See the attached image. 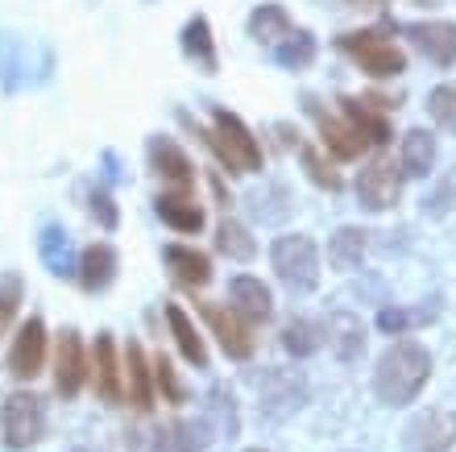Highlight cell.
I'll use <instances>...</instances> for the list:
<instances>
[{"label":"cell","mask_w":456,"mask_h":452,"mask_svg":"<svg viewBox=\"0 0 456 452\" xmlns=\"http://www.w3.org/2000/svg\"><path fill=\"white\" fill-rule=\"evenodd\" d=\"M432 378V353L419 341H395L378 357L373 369V390L386 407H407L419 399V390Z\"/></svg>","instance_id":"6da1fadb"},{"label":"cell","mask_w":456,"mask_h":452,"mask_svg":"<svg viewBox=\"0 0 456 452\" xmlns=\"http://www.w3.org/2000/svg\"><path fill=\"white\" fill-rule=\"evenodd\" d=\"M208 142H212V150H216L220 162H224L232 175H253V170H262V145L253 142V133L240 125V117L224 112V108L212 112V133H208Z\"/></svg>","instance_id":"7a4b0ae2"},{"label":"cell","mask_w":456,"mask_h":452,"mask_svg":"<svg viewBox=\"0 0 456 452\" xmlns=\"http://www.w3.org/2000/svg\"><path fill=\"white\" fill-rule=\"evenodd\" d=\"M270 262H274V274L290 291H312V286L320 283V250H315V241L303 237V233L278 237L274 250H270Z\"/></svg>","instance_id":"3957f363"},{"label":"cell","mask_w":456,"mask_h":452,"mask_svg":"<svg viewBox=\"0 0 456 452\" xmlns=\"http://www.w3.org/2000/svg\"><path fill=\"white\" fill-rule=\"evenodd\" d=\"M340 50L353 54L365 75L373 79H395V75L407 71V54L395 46V42H386L382 29H361V34H345L340 37Z\"/></svg>","instance_id":"277c9868"},{"label":"cell","mask_w":456,"mask_h":452,"mask_svg":"<svg viewBox=\"0 0 456 452\" xmlns=\"http://www.w3.org/2000/svg\"><path fill=\"white\" fill-rule=\"evenodd\" d=\"M0 428H4V444L9 448H34L46 436V407L37 394H9L4 411H0Z\"/></svg>","instance_id":"5b68a950"},{"label":"cell","mask_w":456,"mask_h":452,"mask_svg":"<svg viewBox=\"0 0 456 452\" xmlns=\"http://www.w3.org/2000/svg\"><path fill=\"white\" fill-rule=\"evenodd\" d=\"M398 195H403V170L395 167V158H370L357 175V200L361 208H370V212H386V208H395Z\"/></svg>","instance_id":"8992f818"},{"label":"cell","mask_w":456,"mask_h":452,"mask_svg":"<svg viewBox=\"0 0 456 452\" xmlns=\"http://www.w3.org/2000/svg\"><path fill=\"white\" fill-rule=\"evenodd\" d=\"M456 444V415L452 411H419L407 423V448L411 452H452Z\"/></svg>","instance_id":"52a82bcc"},{"label":"cell","mask_w":456,"mask_h":452,"mask_svg":"<svg viewBox=\"0 0 456 452\" xmlns=\"http://www.w3.org/2000/svg\"><path fill=\"white\" fill-rule=\"evenodd\" d=\"M257 390H262V411L265 415H290V411H299L303 399H307V382L299 374H290V369H270L262 382H257Z\"/></svg>","instance_id":"ba28073f"},{"label":"cell","mask_w":456,"mask_h":452,"mask_svg":"<svg viewBox=\"0 0 456 452\" xmlns=\"http://www.w3.org/2000/svg\"><path fill=\"white\" fill-rule=\"evenodd\" d=\"M200 311H204L208 328L216 333L220 349H224L228 357H237V361L253 357V333H249V324L240 320L237 311H232V308H220V303H200Z\"/></svg>","instance_id":"9c48e42d"},{"label":"cell","mask_w":456,"mask_h":452,"mask_svg":"<svg viewBox=\"0 0 456 452\" xmlns=\"http://www.w3.org/2000/svg\"><path fill=\"white\" fill-rule=\"evenodd\" d=\"M87 382V357H84V341L75 328L59 336V349H54V386H59L62 399H75Z\"/></svg>","instance_id":"30bf717a"},{"label":"cell","mask_w":456,"mask_h":452,"mask_svg":"<svg viewBox=\"0 0 456 452\" xmlns=\"http://www.w3.org/2000/svg\"><path fill=\"white\" fill-rule=\"evenodd\" d=\"M403 34L411 37V46L419 54H428L440 67L456 62V21H411L403 25Z\"/></svg>","instance_id":"8fae6325"},{"label":"cell","mask_w":456,"mask_h":452,"mask_svg":"<svg viewBox=\"0 0 456 452\" xmlns=\"http://www.w3.org/2000/svg\"><path fill=\"white\" fill-rule=\"evenodd\" d=\"M228 308L237 311L245 324H265L274 316V299L265 291L262 278H253V274H237L232 283H228Z\"/></svg>","instance_id":"7c38bea8"},{"label":"cell","mask_w":456,"mask_h":452,"mask_svg":"<svg viewBox=\"0 0 456 452\" xmlns=\"http://www.w3.org/2000/svg\"><path fill=\"white\" fill-rule=\"evenodd\" d=\"M92 382H96V394L104 403H120L125 399V369L117 361V345H112L109 333L96 336V353H92V366H87Z\"/></svg>","instance_id":"4fadbf2b"},{"label":"cell","mask_w":456,"mask_h":452,"mask_svg":"<svg viewBox=\"0 0 456 452\" xmlns=\"http://www.w3.org/2000/svg\"><path fill=\"white\" fill-rule=\"evenodd\" d=\"M42 361H46V324L29 320V324H21V333H17V341L9 349L12 378H34L37 369H42Z\"/></svg>","instance_id":"5bb4252c"},{"label":"cell","mask_w":456,"mask_h":452,"mask_svg":"<svg viewBox=\"0 0 456 452\" xmlns=\"http://www.w3.org/2000/svg\"><path fill=\"white\" fill-rule=\"evenodd\" d=\"M150 167L162 175V179L170 183V187H179V191H191L195 183V167H191V158L183 154L179 145L170 142V137H154L150 142Z\"/></svg>","instance_id":"9a60e30c"},{"label":"cell","mask_w":456,"mask_h":452,"mask_svg":"<svg viewBox=\"0 0 456 452\" xmlns=\"http://www.w3.org/2000/svg\"><path fill=\"white\" fill-rule=\"evenodd\" d=\"M125 390H129V403L137 407V411H150V407H154V374H150V361H145L137 341L125 349Z\"/></svg>","instance_id":"2e32d148"},{"label":"cell","mask_w":456,"mask_h":452,"mask_svg":"<svg viewBox=\"0 0 456 452\" xmlns=\"http://www.w3.org/2000/svg\"><path fill=\"white\" fill-rule=\"evenodd\" d=\"M324 341L337 349L340 361H357L361 353H365V328H361V320H357V316H348V311H337V316H328Z\"/></svg>","instance_id":"e0dca14e"},{"label":"cell","mask_w":456,"mask_h":452,"mask_svg":"<svg viewBox=\"0 0 456 452\" xmlns=\"http://www.w3.org/2000/svg\"><path fill=\"white\" fill-rule=\"evenodd\" d=\"M312 104V117L320 120V137H324V150H332L337 158H357L361 150H365V142H361V133L348 125V120H337V117H328L324 108H315V100H307Z\"/></svg>","instance_id":"ac0fdd59"},{"label":"cell","mask_w":456,"mask_h":452,"mask_svg":"<svg viewBox=\"0 0 456 452\" xmlns=\"http://www.w3.org/2000/svg\"><path fill=\"white\" fill-rule=\"evenodd\" d=\"M162 452H204L212 444V423L208 419H179L158 436Z\"/></svg>","instance_id":"d6986e66"},{"label":"cell","mask_w":456,"mask_h":452,"mask_svg":"<svg viewBox=\"0 0 456 452\" xmlns=\"http://www.w3.org/2000/svg\"><path fill=\"white\" fill-rule=\"evenodd\" d=\"M112 274H117V253H112V245L96 241V245H87V250L79 253V283H84L87 291H104V286L112 283Z\"/></svg>","instance_id":"ffe728a7"},{"label":"cell","mask_w":456,"mask_h":452,"mask_svg":"<svg viewBox=\"0 0 456 452\" xmlns=\"http://www.w3.org/2000/svg\"><path fill=\"white\" fill-rule=\"evenodd\" d=\"M365 245H370V233H365V228H340L337 237L328 241V262H332V270L353 274L361 266V258H365Z\"/></svg>","instance_id":"44dd1931"},{"label":"cell","mask_w":456,"mask_h":452,"mask_svg":"<svg viewBox=\"0 0 456 452\" xmlns=\"http://www.w3.org/2000/svg\"><path fill=\"white\" fill-rule=\"evenodd\" d=\"M158 216H162L175 233H200V228H204V212H200L195 200H187V191L158 195Z\"/></svg>","instance_id":"7402d4cb"},{"label":"cell","mask_w":456,"mask_h":452,"mask_svg":"<svg viewBox=\"0 0 456 452\" xmlns=\"http://www.w3.org/2000/svg\"><path fill=\"white\" fill-rule=\"evenodd\" d=\"M167 266L183 286H208V278H212V262L200 250H191V245H170Z\"/></svg>","instance_id":"603a6c76"},{"label":"cell","mask_w":456,"mask_h":452,"mask_svg":"<svg viewBox=\"0 0 456 452\" xmlns=\"http://www.w3.org/2000/svg\"><path fill=\"white\" fill-rule=\"evenodd\" d=\"M167 320H170V333H175V345H179V353L191 366H208V349H204V336L195 333L191 316L179 308V303H167Z\"/></svg>","instance_id":"cb8c5ba5"},{"label":"cell","mask_w":456,"mask_h":452,"mask_svg":"<svg viewBox=\"0 0 456 452\" xmlns=\"http://www.w3.org/2000/svg\"><path fill=\"white\" fill-rule=\"evenodd\" d=\"M249 34L257 37V42H265V46H278L282 37L295 34V25H290L282 4H257L249 17Z\"/></svg>","instance_id":"d4e9b609"},{"label":"cell","mask_w":456,"mask_h":452,"mask_svg":"<svg viewBox=\"0 0 456 452\" xmlns=\"http://www.w3.org/2000/svg\"><path fill=\"white\" fill-rule=\"evenodd\" d=\"M432 167H436V137L428 129H411L403 137V175L423 179Z\"/></svg>","instance_id":"484cf974"},{"label":"cell","mask_w":456,"mask_h":452,"mask_svg":"<svg viewBox=\"0 0 456 452\" xmlns=\"http://www.w3.org/2000/svg\"><path fill=\"white\" fill-rule=\"evenodd\" d=\"M340 104H345V120L361 133V142H365V145H386V142H390V125H386V117L370 112V108H365V100L345 95Z\"/></svg>","instance_id":"4316f807"},{"label":"cell","mask_w":456,"mask_h":452,"mask_svg":"<svg viewBox=\"0 0 456 452\" xmlns=\"http://www.w3.org/2000/svg\"><path fill=\"white\" fill-rule=\"evenodd\" d=\"M183 50H187V59H195V67L216 71V46H212L208 17H195V21H187V29H183Z\"/></svg>","instance_id":"83f0119b"},{"label":"cell","mask_w":456,"mask_h":452,"mask_svg":"<svg viewBox=\"0 0 456 452\" xmlns=\"http://www.w3.org/2000/svg\"><path fill=\"white\" fill-rule=\"evenodd\" d=\"M282 345H287V353H295V357H312L315 349L324 345V324L290 320L287 328H282Z\"/></svg>","instance_id":"f1b7e54d"},{"label":"cell","mask_w":456,"mask_h":452,"mask_svg":"<svg viewBox=\"0 0 456 452\" xmlns=\"http://www.w3.org/2000/svg\"><path fill=\"white\" fill-rule=\"evenodd\" d=\"M274 59L287 67V71H303V67H312L315 62V37L303 34V29H295L290 37H282L274 50Z\"/></svg>","instance_id":"f546056e"},{"label":"cell","mask_w":456,"mask_h":452,"mask_svg":"<svg viewBox=\"0 0 456 452\" xmlns=\"http://www.w3.org/2000/svg\"><path fill=\"white\" fill-rule=\"evenodd\" d=\"M216 250L224 253V258H232V262H249L253 253H257V245H253L249 228L237 225V220H224V225L216 228Z\"/></svg>","instance_id":"4dcf8cb0"},{"label":"cell","mask_w":456,"mask_h":452,"mask_svg":"<svg viewBox=\"0 0 456 452\" xmlns=\"http://www.w3.org/2000/svg\"><path fill=\"white\" fill-rule=\"evenodd\" d=\"M436 316V308H386L378 316V328L386 336H407L415 324H428Z\"/></svg>","instance_id":"1f68e13d"},{"label":"cell","mask_w":456,"mask_h":452,"mask_svg":"<svg viewBox=\"0 0 456 452\" xmlns=\"http://www.w3.org/2000/svg\"><path fill=\"white\" fill-rule=\"evenodd\" d=\"M428 112L440 129L456 133V84H440L432 95H428Z\"/></svg>","instance_id":"d6a6232c"},{"label":"cell","mask_w":456,"mask_h":452,"mask_svg":"<svg viewBox=\"0 0 456 452\" xmlns=\"http://www.w3.org/2000/svg\"><path fill=\"white\" fill-rule=\"evenodd\" d=\"M303 170H307V175H312V183H320V187L340 191V175H337L332 167H328L324 154H320V150H312V145L303 150Z\"/></svg>","instance_id":"836d02e7"},{"label":"cell","mask_w":456,"mask_h":452,"mask_svg":"<svg viewBox=\"0 0 456 452\" xmlns=\"http://www.w3.org/2000/svg\"><path fill=\"white\" fill-rule=\"evenodd\" d=\"M17 303H21V283H17V278H4V283H0V336H4L9 320L17 316Z\"/></svg>","instance_id":"e575fe53"},{"label":"cell","mask_w":456,"mask_h":452,"mask_svg":"<svg viewBox=\"0 0 456 452\" xmlns=\"http://www.w3.org/2000/svg\"><path fill=\"white\" fill-rule=\"evenodd\" d=\"M154 382L162 386V390H167L170 403H179V399H183V386H179V378H175V369H170V361H162V357L154 361Z\"/></svg>","instance_id":"d590c367"},{"label":"cell","mask_w":456,"mask_h":452,"mask_svg":"<svg viewBox=\"0 0 456 452\" xmlns=\"http://www.w3.org/2000/svg\"><path fill=\"white\" fill-rule=\"evenodd\" d=\"M92 212H100V220H104V225H117V212H112V200L109 195H96V200H92Z\"/></svg>","instance_id":"8d00e7d4"},{"label":"cell","mask_w":456,"mask_h":452,"mask_svg":"<svg viewBox=\"0 0 456 452\" xmlns=\"http://www.w3.org/2000/svg\"><path fill=\"white\" fill-rule=\"evenodd\" d=\"M75 452H87V448H75Z\"/></svg>","instance_id":"74e56055"},{"label":"cell","mask_w":456,"mask_h":452,"mask_svg":"<svg viewBox=\"0 0 456 452\" xmlns=\"http://www.w3.org/2000/svg\"><path fill=\"white\" fill-rule=\"evenodd\" d=\"M249 452H262V448H249Z\"/></svg>","instance_id":"f35d334b"}]
</instances>
